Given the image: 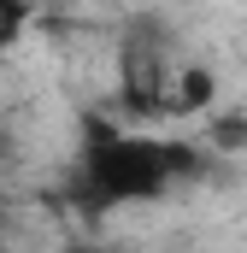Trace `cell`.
<instances>
[{
    "mask_svg": "<svg viewBox=\"0 0 247 253\" xmlns=\"http://www.w3.org/2000/svg\"><path fill=\"white\" fill-rule=\"evenodd\" d=\"M6 153H12V135H6V124H0V159H6Z\"/></svg>",
    "mask_w": 247,
    "mask_h": 253,
    "instance_id": "4",
    "label": "cell"
},
{
    "mask_svg": "<svg viewBox=\"0 0 247 253\" xmlns=\"http://www.w3.org/2000/svg\"><path fill=\"white\" fill-rule=\"evenodd\" d=\"M200 159L183 141H159L141 129H124L112 118H88L77 141V171H71V200L88 212H118V206H147L171 194Z\"/></svg>",
    "mask_w": 247,
    "mask_h": 253,
    "instance_id": "1",
    "label": "cell"
},
{
    "mask_svg": "<svg viewBox=\"0 0 247 253\" xmlns=\"http://www.w3.org/2000/svg\"><path fill=\"white\" fill-rule=\"evenodd\" d=\"M212 100V71H177V88H171V106L177 112H194Z\"/></svg>",
    "mask_w": 247,
    "mask_h": 253,
    "instance_id": "2",
    "label": "cell"
},
{
    "mask_svg": "<svg viewBox=\"0 0 247 253\" xmlns=\"http://www.w3.org/2000/svg\"><path fill=\"white\" fill-rule=\"evenodd\" d=\"M0 230H6V206H0Z\"/></svg>",
    "mask_w": 247,
    "mask_h": 253,
    "instance_id": "6",
    "label": "cell"
},
{
    "mask_svg": "<svg viewBox=\"0 0 247 253\" xmlns=\"http://www.w3.org/2000/svg\"><path fill=\"white\" fill-rule=\"evenodd\" d=\"M71 253H118V248H71Z\"/></svg>",
    "mask_w": 247,
    "mask_h": 253,
    "instance_id": "5",
    "label": "cell"
},
{
    "mask_svg": "<svg viewBox=\"0 0 247 253\" xmlns=\"http://www.w3.org/2000/svg\"><path fill=\"white\" fill-rule=\"evenodd\" d=\"M24 30H30V6L0 0V47H18V42H24Z\"/></svg>",
    "mask_w": 247,
    "mask_h": 253,
    "instance_id": "3",
    "label": "cell"
}]
</instances>
